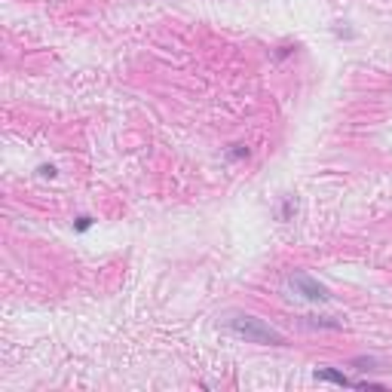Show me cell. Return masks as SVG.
I'll return each instance as SVG.
<instances>
[{"label": "cell", "mask_w": 392, "mask_h": 392, "mask_svg": "<svg viewBox=\"0 0 392 392\" xmlns=\"http://www.w3.org/2000/svg\"><path fill=\"white\" fill-rule=\"evenodd\" d=\"M291 288H298L300 298H307V300H312V303H325V300H331L328 288L322 285V282H316L312 276H307V273H298V276H291Z\"/></svg>", "instance_id": "2"}, {"label": "cell", "mask_w": 392, "mask_h": 392, "mask_svg": "<svg viewBox=\"0 0 392 392\" xmlns=\"http://www.w3.org/2000/svg\"><path fill=\"white\" fill-rule=\"evenodd\" d=\"M227 328L233 334L245 337L249 343H261V347H282V343H285V337H282L276 328H270L267 322H261L254 316H233V319H227Z\"/></svg>", "instance_id": "1"}, {"label": "cell", "mask_w": 392, "mask_h": 392, "mask_svg": "<svg viewBox=\"0 0 392 392\" xmlns=\"http://www.w3.org/2000/svg\"><path fill=\"white\" fill-rule=\"evenodd\" d=\"M316 380L322 383H334V386H359V389H383V383H374V380H352L337 368H319Z\"/></svg>", "instance_id": "3"}, {"label": "cell", "mask_w": 392, "mask_h": 392, "mask_svg": "<svg viewBox=\"0 0 392 392\" xmlns=\"http://www.w3.org/2000/svg\"><path fill=\"white\" fill-rule=\"evenodd\" d=\"M74 227L80 230V233H86V230L92 227V218H89V214H80V218H77V224H74Z\"/></svg>", "instance_id": "4"}]
</instances>
